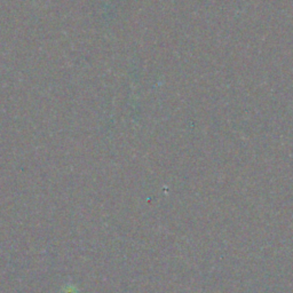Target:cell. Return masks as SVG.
Here are the masks:
<instances>
[{
	"label": "cell",
	"instance_id": "1",
	"mask_svg": "<svg viewBox=\"0 0 293 293\" xmlns=\"http://www.w3.org/2000/svg\"><path fill=\"white\" fill-rule=\"evenodd\" d=\"M62 293H78V291H77L73 287H71V285H68V287L62 291Z\"/></svg>",
	"mask_w": 293,
	"mask_h": 293
}]
</instances>
